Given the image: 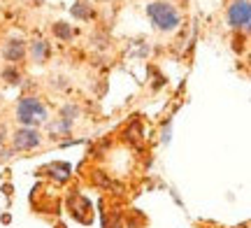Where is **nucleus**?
I'll list each match as a JSON object with an SVG mask.
<instances>
[{
    "instance_id": "obj_12",
    "label": "nucleus",
    "mask_w": 251,
    "mask_h": 228,
    "mask_svg": "<svg viewBox=\"0 0 251 228\" xmlns=\"http://www.w3.org/2000/svg\"><path fill=\"white\" fill-rule=\"evenodd\" d=\"M0 79H2L5 84H9V86H21L24 75H21V70H19V65H5V68L0 70Z\"/></svg>"
},
{
    "instance_id": "obj_4",
    "label": "nucleus",
    "mask_w": 251,
    "mask_h": 228,
    "mask_svg": "<svg viewBox=\"0 0 251 228\" xmlns=\"http://www.w3.org/2000/svg\"><path fill=\"white\" fill-rule=\"evenodd\" d=\"M40 145H42V133H40V128L19 126L17 130L12 133V140H9L12 152H35Z\"/></svg>"
},
{
    "instance_id": "obj_7",
    "label": "nucleus",
    "mask_w": 251,
    "mask_h": 228,
    "mask_svg": "<svg viewBox=\"0 0 251 228\" xmlns=\"http://www.w3.org/2000/svg\"><path fill=\"white\" fill-rule=\"evenodd\" d=\"M28 58L37 65H45L49 58H51V45L42 40V37H35L33 42H28Z\"/></svg>"
},
{
    "instance_id": "obj_8",
    "label": "nucleus",
    "mask_w": 251,
    "mask_h": 228,
    "mask_svg": "<svg viewBox=\"0 0 251 228\" xmlns=\"http://www.w3.org/2000/svg\"><path fill=\"white\" fill-rule=\"evenodd\" d=\"M70 14L77 21H91V19H96V7L91 0H77V2H72Z\"/></svg>"
},
{
    "instance_id": "obj_11",
    "label": "nucleus",
    "mask_w": 251,
    "mask_h": 228,
    "mask_svg": "<svg viewBox=\"0 0 251 228\" xmlns=\"http://www.w3.org/2000/svg\"><path fill=\"white\" fill-rule=\"evenodd\" d=\"M51 35H54L56 40H61V42H72L75 28H72L68 21H54V24H51Z\"/></svg>"
},
{
    "instance_id": "obj_13",
    "label": "nucleus",
    "mask_w": 251,
    "mask_h": 228,
    "mask_svg": "<svg viewBox=\"0 0 251 228\" xmlns=\"http://www.w3.org/2000/svg\"><path fill=\"white\" fill-rule=\"evenodd\" d=\"M49 173H51V179H56L58 184H65L68 179H70L72 168H70V163H61V161H56V163L49 165Z\"/></svg>"
},
{
    "instance_id": "obj_9",
    "label": "nucleus",
    "mask_w": 251,
    "mask_h": 228,
    "mask_svg": "<svg viewBox=\"0 0 251 228\" xmlns=\"http://www.w3.org/2000/svg\"><path fill=\"white\" fill-rule=\"evenodd\" d=\"M45 128H47V133H49V137H51V140H61V137H65V135H70V133H72V124L63 121V119L47 121Z\"/></svg>"
},
{
    "instance_id": "obj_19",
    "label": "nucleus",
    "mask_w": 251,
    "mask_h": 228,
    "mask_svg": "<svg viewBox=\"0 0 251 228\" xmlns=\"http://www.w3.org/2000/svg\"><path fill=\"white\" fill-rule=\"evenodd\" d=\"M5 140H7V128L0 124V154H2V149H5Z\"/></svg>"
},
{
    "instance_id": "obj_16",
    "label": "nucleus",
    "mask_w": 251,
    "mask_h": 228,
    "mask_svg": "<svg viewBox=\"0 0 251 228\" xmlns=\"http://www.w3.org/2000/svg\"><path fill=\"white\" fill-rule=\"evenodd\" d=\"M51 89H56V91H68V89H70V79L63 77V75H58V77L51 79Z\"/></svg>"
},
{
    "instance_id": "obj_3",
    "label": "nucleus",
    "mask_w": 251,
    "mask_h": 228,
    "mask_svg": "<svg viewBox=\"0 0 251 228\" xmlns=\"http://www.w3.org/2000/svg\"><path fill=\"white\" fill-rule=\"evenodd\" d=\"M226 21L235 33H247L251 26V2L249 0H230L226 9Z\"/></svg>"
},
{
    "instance_id": "obj_2",
    "label": "nucleus",
    "mask_w": 251,
    "mask_h": 228,
    "mask_svg": "<svg viewBox=\"0 0 251 228\" xmlns=\"http://www.w3.org/2000/svg\"><path fill=\"white\" fill-rule=\"evenodd\" d=\"M147 17L151 21V26L156 30H161V33H172L181 24L179 9L175 7L172 2H168V0H153V2H149L147 5Z\"/></svg>"
},
{
    "instance_id": "obj_5",
    "label": "nucleus",
    "mask_w": 251,
    "mask_h": 228,
    "mask_svg": "<svg viewBox=\"0 0 251 228\" xmlns=\"http://www.w3.org/2000/svg\"><path fill=\"white\" fill-rule=\"evenodd\" d=\"M68 207H70V214L79 224H91L93 221V205L86 196H81L79 191H70L68 196Z\"/></svg>"
},
{
    "instance_id": "obj_10",
    "label": "nucleus",
    "mask_w": 251,
    "mask_h": 228,
    "mask_svg": "<svg viewBox=\"0 0 251 228\" xmlns=\"http://www.w3.org/2000/svg\"><path fill=\"white\" fill-rule=\"evenodd\" d=\"M79 117H81V107H79V102H75V101H68L65 105H61V110H58V119L68 121L72 126H75V121Z\"/></svg>"
},
{
    "instance_id": "obj_15",
    "label": "nucleus",
    "mask_w": 251,
    "mask_h": 228,
    "mask_svg": "<svg viewBox=\"0 0 251 228\" xmlns=\"http://www.w3.org/2000/svg\"><path fill=\"white\" fill-rule=\"evenodd\" d=\"M161 142L163 145H170L172 142V119H168L161 128Z\"/></svg>"
},
{
    "instance_id": "obj_1",
    "label": "nucleus",
    "mask_w": 251,
    "mask_h": 228,
    "mask_svg": "<svg viewBox=\"0 0 251 228\" xmlns=\"http://www.w3.org/2000/svg\"><path fill=\"white\" fill-rule=\"evenodd\" d=\"M14 117L21 126L26 128H40L45 126L47 121H49V110H47V105L42 102V98H37V96H21L17 102V110H14Z\"/></svg>"
},
{
    "instance_id": "obj_18",
    "label": "nucleus",
    "mask_w": 251,
    "mask_h": 228,
    "mask_svg": "<svg viewBox=\"0 0 251 228\" xmlns=\"http://www.w3.org/2000/svg\"><path fill=\"white\" fill-rule=\"evenodd\" d=\"M233 49L235 51H240V54L244 51V37L240 35V33H235V37H233Z\"/></svg>"
},
{
    "instance_id": "obj_17",
    "label": "nucleus",
    "mask_w": 251,
    "mask_h": 228,
    "mask_svg": "<svg viewBox=\"0 0 251 228\" xmlns=\"http://www.w3.org/2000/svg\"><path fill=\"white\" fill-rule=\"evenodd\" d=\"M91 42L98 47V49H107V45H109V37L105 35V33H93L91 35Z\"/></svg>"
},
{
    "instance_id": "obj_14",
    "label": "nucleus",
    "mask_w": 251,
    "mask_h": 228,
    "mask_svg": "<svg viewBox=\"0 0 251 228\" xmlns=\"http://www.w3.org/2000/svg\"><path fill=\"white\" fill-rule=\"evenodd\" d=\"M126 140L133 142V145H140V142H142V126H140V121H130V124L126 126Z\"/></svg>"
},
{
    "instance_id": "obj_6",
    "label": "nucleus",
    "mask_w": 251,
    "mask_h": 228,
    "mask_svg": "<svg viewBox=\"0 0 251 228\" xmlns=\"http://www.w3.org/2000/svg\"><path fill=\"white\" fill-rule=\"evenodd\" d=\"M2 58L7 61V65H21L28 58V47L26 40L19 35H12L5 40L2 45Z\"/></svg>"
}]
</instances>
